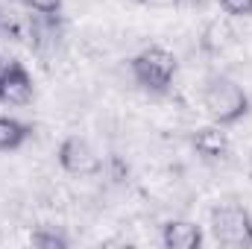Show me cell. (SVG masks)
Here are the masks:
<instances>
[{
  "label": "cell",
  "mask_w": 252,
  "mask_h": 249,
  "mask_svg": "<svg viewBox=\"0 0 252 249\" xmlns=\"http://www.w3.org/2000/svg\"><path fill=\"white\" fill-rule=\"evenodd\" d=\"M202 106H205L211 124L223 126V129L241 124V121L250 115V97H247V91H244L235 79H229V76H223V73H214V76L205 79Z\"/></svg>",
  "instance_id": "cell-1"
},
{
  "label": "cell",
  "mask_w": 252,
  "mask_h": 249,
  "mask_svg": "<svg viewBox=\"0 0 252 249\" xmlns=\"http://www.w3.org/2000/svg\"><path fill=\"white\" fill-rule=\"evenodd\" d=\"M176 70H179V62L176 56L167 50V47H144L138 56L129 59V73L135 79V85L147 94H156V97H164L176 79Z\"/></svg>",
  "instance_id": "cell-2"
},
{
  "label": "cell",
  "mask_w": 252,
  "mask_h": 249,
  "mask_svg": "<svg viewBox=\"0 0 252 249\" xmlns=\"http://www.w3.org/2000/svg\"><path fill=\"white\" fill-rule=\"evenodd\" d=\"M211 235L220 247L250 249L252 244V217L244 205H214L211 208Z\"/></svg>",
  "instance_id": "cell-3"
},
{
  "label": "cell",
  "mask_w": 252,
  "mask_h": 249,
  "mask_svg": "<svg viewBox=\"0 0 252 249\" xmlns=\"http://www.w3.org/2000/svg\"><path fill=\"white\" fill-rule=\"evenodd\" d=\"M56 158H59V167L70 176H97V173H103V158L79 135L64 138L59 144V150H56Z\"/></svg>",
  "instance_id": "cell-4"
},
{
  "label": "cell",
  "mask_w": 252,
  "mask_h": 249,
  "mask_svg": "<svg viewBox=\"0 0 252 249\" xmlns=\"http://www.w3.org/2000/svg\"><path fill=\"white\" fill-rule=\"evenodd\" d=\"M32 97H35V82H32L30 70L12 59L0 76V103L3 106H27V103H32Z\"/></svg>",
  "instance_id": "cell-5"
},
{
  "label": "cell",
  "mask_w": 252,
  "mask_h": 249,
  "mask_svg": "<svg viewBox=\"0 0 252 249\" xmlns=\"http://www.w3.org/2000/svg\"><path fill=\"white\" fill-rule=\"evenodd\" d=\"M190 147L196 150V156L202 161H223L229 156V135L223 132V126L211 124V126H199L190 135Z\"/></svg>",
  "instance_id": "cell-6"
},
{
  "label": "cell",
  "mask_w": 252,
  "mask_h": 249,
  "mask_svg": "<svg viewBox=\"0 0 252 249\" xmlns=\"http://www.w3.org/2000/svg\"><path fill=\"white\" fill-rule=\"evenodd\" d=\"M161 244L167 249H199L202 229L193 220H167L161 226Z\"/></svg>",
  "instance_id": "cell-7"
},
{
  "label": "cell",
  "mask_w": 252,
  "mask_h": 249,
  "mask_svg": "<svg viewBox=\"0 0 252 249\" xmlns=\"http://www.w3.org/2000/svg\"><path fill=\"white\" fill-rule=\"evenodd\" d=\"M30 138H32V126L30 124L0 115V153H12V150L24 147Z\"/></svg>",
  "instance_id": "cell-8"
},
{
  "label": "cell",
  "mask_w": 252,
  "mask_h": 249,
  "mask_svg": "<svg viewBox=\"0 0 252 249\" xmlns=\"http://www.w3.org/2000/svg\"><path fill=\"white\" fill-rule=\"evenodd\" d=\"M30 244L38 247V249H67L70 247V241L64 238L56 226H38V229L30 235Z\"/></svg>",
  "instance_id": "cell-9"
},
{
  "label": "cell",
  "mask_w": 252,
  "mask_h": 249,
  "mask_svg": "<svg viewBox=\"0 0 252 249\" xmlns=\"http://www.w3.org/2000/svg\"><path fill=\"white\" fill-rule=\"evenodd\" d=\"M103 170L109 173L112 182H126V179H129V164H126L121 156H115V153L103 161Z\"/></svg>",
  "instance_id": "cell-10"
},
{
  "label": "cell",
  "mask_w": 252,
  "mask_h": 249,
  "mask_svg": "<svg viewBox=\"0 0 252 249\" xmlns=\"http://www.w3.org/2000/svg\"><path fill=\"white\" fill-rule=\"evenodd\" d=\"M24 9L38 12V15H59L62 12V0H18Z\"/></svg>",
  "instance_id": "cell-11"
},
{
  "label": "cell",
  "mask_w": 252,
  "mask_h": 249,
  "mask_svg": "<svg viewBox=\"0 0 252 249\" xmlns=\"http://www.w3.org/2000/svg\"><path fill=\"white\" fill-rule=\"evenodd\" d=\"M217 3L232 18H252V0H217Z\"/></svg>",
  "instance_id": "cell-12"
},
{
  "label": "cell",
  "mask_w": 252,
  "mask_h": 249,
  "mask_svg": "<svg viewBox=\"0 0 252 249\" xmlns=\"http://www.w3.org/2000/svg\"><path fill=\"white\" fill-rule=\"evenodd\" d=\"M138 6H144V9H176V6H182L185 0H135Z\"/></svg>",
  "instance_id": "cell-13"
},
{
  "label": "cell",
  "mask_w": 252,
  "mask_h": 249,
  "mask_svg": "<svg viewBox=\"0 0 252 249\" xmlns=\"http://www.w3.org/2000/svg\"><path fill=\"white\" fill-rule=\"evenodd\" d=\"M6 64H9V62H6V59L0 56V76H3V70H6Z\"/></svg>",
  "instance_id": "cell-14"
},
{
  "label": "cell",
  "mask_w": 252,
  "mask_h": 249,
  "mask_svg": "<svg viewBox=\"0 0 252 249\" xmlns=\"http://www.w3.org/2000/svg\"><path fill=\"white\" fill-rule=\"evenodd\" d=\"M0 27H3V3H0Z\"/></svg>",
  "instance_id": "cell-15"
},
{
  "label": "cell",
  "mask_w": 252,
  "mask_h": 249,
  "mask_svg": "<svg viewBox=\"0 0 252 249\" xmlns=\"http://www.w3.org/2000/svg\"><path fill=\"white\" fill-rule=\"evenodd\" d=\"M250 249H252V244H250Z\"/></svg>",
  "instance_id": "cell-16"
}]
</instances>
